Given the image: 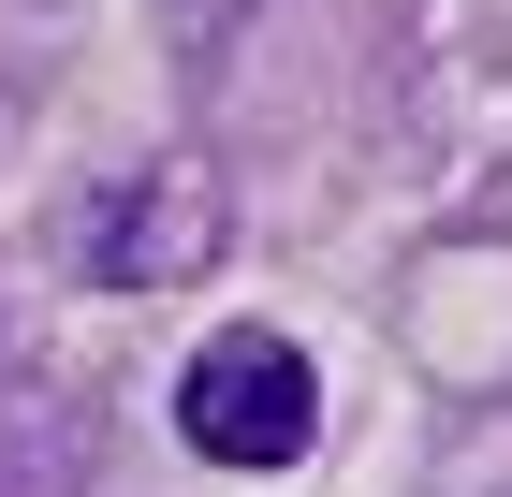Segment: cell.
<instances>
[{
	"mask_svg": "<svg viewBox=\"0 0 512 497\" xmlns=\"http://www.w3.org/2000/svg\"><path fill=\"white\" fill-rule=\"evenodd\" d=\"M176 439H191L205 468H293L322 439V366L278 322H235V337H205L191 366H176Z\"/></svg>",
	"mask_w": 512,
	"mask_h": 497,
	"instance_id": "obj_1",
	"label": "cell"
},
{
	"mask_svg": "<svg viewBox=\"0 0 512 497\" xmlns=\"http://www.w3.org/2000/svg\"><path fill=\"white\" fill-rule=\"evenodd\" d=\"M220 234H235V205H220L205 161H132L118 191L88 205V278H103V293H161V278L220 264Z\"/></svg>",
	"mask_w": 512,
	"mask_h": 497,
	"instance_id": "obj_2",
	"label": "cell"
},
{
	"mask_svg": "<svg viewBox=\"0 0 512 497\" xmlns=\"http://www.w3.org/2000/svg\"><path fill=\"white\" fill-rule=\"evenodd\" d=\"M249 15H264V0H161V30H176V44H235Z\"/></svg>",
	"mask_w": 512,
	"mask_h": 497,
	"instance_id": "obj_3",
	"label": "cell"
}]
</instances>
